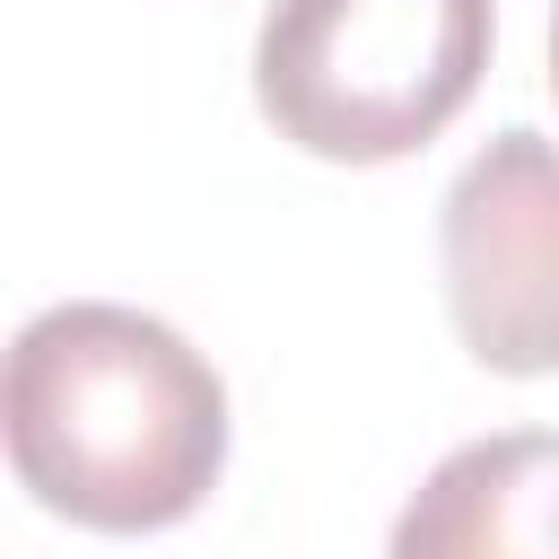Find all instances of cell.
<instances>
[{
  "mask_svg": "<svg viewBox=\"0 0 559 559\" xmlns=\"http://www.w3.org/2000/svg\"><path fill=\"white\" fill-rule=\"evenodd\" d=\"M445 314L498 376H559V140L498 131L437 201Z\"/></svg>",
  "mask_w": 559,
  "mask_h": 559,
  "instance_id": "3957f363",
  "label": "cell"
},
{
  "mask_svg": "<svg viewBox=\"0 0 559 559\" xmlns=\"http://www.w3.org/2000/svg\"><path fill=\"white\" fill-rule=\"evenodd\" d=\"M498 0H271L253 96L280 140L332 166L428 148L489 70Z\"/></svg>",
  "mask_w": 559,
  "mask_h": 559,
  "instance_id": "7a4b0ae2",
  "label": "cell"
},
{
  "mask_svg": "<svg viewBox=\"0 0 559 559\" xmlns=\"http://www.w3.org/2000/svg\"><path fill=\"white\" fill-rule=\"evenodd\" d=\"M550 87H559V9H550Z\"/></svg>",
  "mask_w": 559,
  "mask_h": 559,
  "instance_id": "5b68a950",
  "label": "cell"
},
{
  "mask_svg": "<svg viewBox=\"0 0 559 559\" xmlns=\"http://www.w3.org/2000/svg\"><path fill=\"white\" fill-rule=\"evenodd\" d=\"M384 559H559V428L454 445L393 515Z\"/></svg>",
  "mask_w": 559,
  "mask_h": 559,
  "instance_id": "277c9868",
  "label": "cell"
},
{
  "mask_svg": "<svg viewBox=\"0 0 559 559\" xmlns=\"http://www.w3.org/2000/svg\"><path fill=\"white\" fill-rule=\"evenodd\" d=\"M9 463L35 507L87 533L183 524L227 463V384L157 314L70 297L9 341Z\"/></svg>",
  "mask_w": 559,
  "mask_h": 559,
  "instance_id": "6da1fadb",
  "label": "cell"
}]
</instances>
